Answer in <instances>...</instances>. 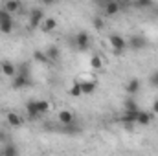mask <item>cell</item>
<instances>
[{
  "mask_svg": "<svg viewBox=\"0 0 158 156\" xmlns=\"http://www.w3.org/2000/svg\"><path fill=\"white\" fill-rule=\"evenodd\" d=\"M59 123H61V125H63V127H66V125H72V123H74V112H70V110H61V112H59Z\"/></svg>",
  "mask_w": 158,
  "mask_h": 156,
  "instance_id": "cell-11",
  "label": "cell"
},
{
  "mask_svg": "<svg viewBox=\"0 0 158 156\" xmlns=\"http://www.w3.org/2000/svg\"><path fill=\"white\" fill-rule=\"evenodd\" d=\"M151 84L153 86H158V70L153 72V76H151Z\"/></svg>",
  "mask_w": 158,
  "mask_h": 156,
  "instance_id": "cell-27",
  "label": "cell"
},
{
  "mask_svg": "<svg viewBox=\"0 0 158 156\" xmlns=\"http://www.w3.org/2000/svg\"><path fill=\"white\" fill-rule=\"evenodd\" d=\"M123 109H125V112H134V110H140V109H138V101H136L132 96H129V97L123 101Z\"/></svg>",
  "mask_w": 158,
  "mask_h": 156,
  "instance_id": "cell-16",
  "label": "cell"
},
{
  "mask_svg": "<svg viewBox=\"0 0 158 156\" xmlns=\"http://www.w3.org/2000/svg\"><path fill=\"white\" fill-rule=\"evenodd\" d=\"M17 76H24V77H30V64L28 63H22L17 70Z\"/></svg>",
  "mask_w": 158,
  "mask_h": 156,
  "instance_id": "cell-23",
  "label": "cell"
},
{
  "mask_svg": "<svg viewBox=\"0 0 158 156\" xmlns=\"http://www.w3.org/2000/svg\"><path fill=\"white\" fill-rule=\"evenodd\" d=\"M0 143H2V145L7 143V142H6V132H4V130H0Z\"/></svg>",
  "mask_w": 158,
  "mask_h": 156,
  "instance_id": "cell-28",
  "label": "cell"
},
{
  "mask_svg": "<svg viewBox=\"0 0 158 156\" xmlns=\"http://www.w3.org/2000/svg\"><path fill=\"white\" fill-rule=\"evenodd\" d=\"M17 70H19V68H17L11 61H7V59L0 63V72H2L6 77H17Z\"/></svg>",
  "mask_w": 158,
  "mask_h": 156,
  "instance_id": "cell-4",
  "label": "cell"
},
{
  "mask_svg": "<svg viewBox=\"0 0 158 156\" xmlns=\"http://www.w3.org/2000/svg\"><path fill=\"white\" fill-rule=\"evenodd\" d=\"M0 156H19V149H17V145L11 143V142L4 143V145H2V153H0Z\"/></svg>",
  "mask_w": 158,
  "mask_h": 156,
  "instance_id": "cell-12",
  "label": "cell"
},
{
  "mask_svg": "<svg viewBox=\"0 0 158 156\" xmlns=\"http://www.w3.org/2000/svg\"><path fill=\"white\" fill-rule=\"evenodd\" d=\"M109 44H110V48H112L116 53H121V51H125V48L129 46V44H127V39H123L121 35H116V33L109 37Z\"/></svg>",
  "mask_w": 158,
  "mask_h": 156,
  "instance_id": "cell-1",
  "label": "cell"
},
{
  "mask_svg": "<svg viewBox=\"0 0 158 156\" xmlns=\"http://www.w3.org/2000/svg\"><path fill=\"white\" fill-rule=\"evenodd\" d=\"M92 26H94V30L101 31V30H103V26H105V22H103V18H101V17H94V18H92Z\"/></svg>",
  "mask_w": 158,
  "mask_h": 156,
  "instance_id": "cell-25",
  "label": "cell"
},
{
  "mask_svg": "<svg viewBox=\"0 0 158 156\" xmlns=\"http://www.w3.org/2000/svg\"><path fill=\"white\" fill-rule=\"evenodd\" d=\"M0 31L2 33H11L13 31V18L4 9H0Z\"/></svg>",
  "mask_w": 158,
  "mask_h": 156,
  "instance_id": "cell-2",
  "label": "cell"
},
{
  "mask_svg": "<svg viewBox=\"0 0 158 156\" xmlns=\"http://www.w3.org/2000/svg\"><path fill=\"white\" fill-rule=\"evenodd\" d=\"M35 103H37V109H39L40 116H42V114H46V112H50V103H48L46 99H37Z\"/></svg>",
  "mask_w": 158,
  "mask_h": 156,
  "instance_id": "cell-21",
  "label": "cell"
},
{
  "mask_svg": "<svg viewBox=\"0 0 158 156\" xmlns=\"http://www.w3.org/2000/svg\"><path fill=\"white\" fill-rule=\"evenodd\" d=\"M151 121H153V114L151 112H145V110L138 112V121H136L138 125H149Z\"/></svg>",
  "mask_w": 158,
  "mask_h": 156,
  "instance_id": "cell-17",
  "label": "cell"
},
{
  "mask_svg": "<svg viewBox=\"0 0 158 156\" xmlns=\"http://www.w3.org/2000/svg\"><path fill=\"white\" fill-rule=\"evenodd\" d=\"M76 46H77L81 51L88 50V46H90V37H88L86 31H79L77 35H76Z\"/></svg>",
  "mask_w": 158,
  "mask_h": 156,
  "instance_id": "cell-5",
  "label": "cell"
},
{
  "mask_svg": "<svg viewBox=\"0 0 158 156\" xmlns=\"http://www.w3.org/2000/svg\"><path fill=\"white\" fill-rule=\"evenodd\" d=\"M134 6H136V7H151L153 4L147 2V0H142V2H134Z\"/></svg>",
  "mask_w": 158,
  "mask_h": 156,
  "instance_id": "cell-26",
  "label": "cell"
},
{
  "mask_svg": "<svg viewBox=\"0 0 158 156\" xmlns=\"http://www.w3.org/2000/svg\"><path fill=\"white\" fill-rule=\"evenodd\" d=\"M7 15H13V13H17V11H20L22 9V4L20 2H13V0H9V2H6L4 4V7H2Z\"/></svg>",
  "mask_w": 158,
  "mask_h": 156,
  "instance_id": "cell-15",
  "label": "cell"
},
{
  "mask_svg": "<svg viewBox=\"0 0 158 156\" xmlns=\"http://www.w3.org/2000/svg\"><path fill=\"white\" fill-rule=\"evenodd\" d=\"M46 57H48V61H52V63H57L59 59H61V51H59V48L57 46H48L46 48Z\"/></svg>",
  "mask_w": 158,
  "mask_h": 156,
  "instance_id": "cell-14",
  "label": "cell"
},
{
  "mask_svg": "<svg viewBox=\"0 0 158 156\" xmlns=\"http://www.w3.org/2000/svg\"><path fill=\"white\" fill-rule=\"evenodd\" d=\"M127 44H129L131 48H134V50H140V48L145 46V40L142 39V37H132L131 40H127Z\"/></svg>",
  "mask_w": 158,
  "mask_h": 156,
  "instance_id": "cell-19",
  "label": "cell"
},
{
  "mask_svg": "<svg viewBox=\"0 0 158 156\" xmlns=\"http://www.w3.org/2000/svg\"><path fill=\"white\" fill-rule=\"evenodd\" d=\"M103 7H105V15H118L121 9V4L116 0H109V2H105Z\"/></svg>",
  "mask_w": 158,
  "mask_h": 156,
  "instance_id": "cell-10",
  "label": "cell"
},
{
  "mask_svg": "<svg viewBox=\"0 0 158 156\" xmlns=\"http://www.w3.org/2000/svg\"><path fill=\"white\" fill-rule=\"evenodd\" d=\"M90 66H92L94 70H101V68H103V59H101L99 55H92V59H90Z\"/></svg>",
  "mask_w": 158,
  "mask_h": 156,
  "instance_id": "cell-22",
  "label": "cell"
},
{
  "mask_svg": "<svg viewBox=\"0 0 158 156\" xmlns=\"http://www.w3.org/2000/svg\"><path fill=\"white\" fill-rule=\"evenodd\" d=\"M70 96H72V97H79V96H83L81 83H74V84H72V88H70Z\"/></svg>",
  "mask_w": 158,
  "mask_h": 156,
  "instance_id": "cell-24",
  "label": "cell"
},
{
  "mask_svg": "<svg viewBox=\"0 0 158 156\" xmlns=\"http://www.w3.org/2000/svg\"><path fill=\"white\" fill-rule=\"evenodd\" d=\"M96 81H81V90H83V94H94V90H96Z\"/></svg>",
  "mask_w": 158,
  "mask_h": 156,
  "instance_id": "cell-18",
  "label": "cell"
},
{
  "mask_svg": "<svg viewBox=\"0 0 158 156\" xmlns=\"http://www.w3.org/2000/svg\"><path fill=\"white\" fill-rule=\"evenodd\" d=\"M140 88H142V83H140V79L138 77H132L127 84H125V92H127L129 96H132V97L140 92Z\"/></svg>",
  "mask_w": 158,
  "mask_h": 156,
  "instance_id": "cell-6",
  "label": "cell"
},
{
  "mask_svg": "<svg viewBox=\"0 0 158 156\" xmlns=\"http://www.w3.org/2000/svg\"><path fill=\"white\" fill-rule=\"evenodd\" d=\"M46 17H44V11L37 7V9H31V13H30V28H40V24H42V20H44Z\"/></svg>",
  "mask_w": 158,
  "mask_h": 156,
  "instance_id": "cell-3",
  "label": "cell"
},
{
  "mask_svg": "<svg viewBox=\"0 0 158 156\" xmlns=\"http://www.w3.org/2000/svg\"><path fill=\"white\" fill-rule=\"evenodd\" d=\"M33 59H35L37 63H40V64L50 63V61H48V57H46V51H40V50H35V51H33Z\"/></svg>",
  "mask_w": 158,
  "mask_h": 156,
  "instance_id": "cell-20",
  "label": "cell"
},
{
  "mask_svg": "<svg viewBox=\"0 0 158 156\" xmlns=\"http://www.w3.org/2000/svg\"><path fill=\"white\" fill-rule=\"evenodd\" d=\"M30 84H31V79H30V77H24V76H17V77H13V83H11L13 90L26 88V86H30Z\"/></svg>",
  "mask_w": 158,
  "mask_h": 156,
  "instance_id": "cell-9",
  "label": "cell"
},
{
  "mask_svg": "<svg viewBox=\"0 0 158 156\" xmlns=\"http://www.w3.org/2000/svg\"><path fill=\"white\" fill-rule=\"evenodd\" d=\"M6 121L11 125V127H22L24 125V117H20V114H17V112H7L6 114Z\"/></svg>",
  "mask_w": 158,
  "mask_h": 156,
  "instance_id": "cell-8",
  "label": "cell"
},
{
  "mask_svg": "<svg viewBox=\"0 0 158 156\" xmlns=\"http://www.w3.org/2000/svg\"><path fill=\"white\" fill-rule=\"evenodd\" d=\"M55 28H57V20L52 18V17H46V18L42 20V24H40V30H42L44 33H50V31H53Z\"/></svg>",
  "mask_w": 158,
  "mask_h": 156,
  "instance_id": "cell-13",
  "label": "cell"
},
{
  "mask_svg": "<svg viewBox=\"0 0 158 156\" xmlns=\"http://www.w3.org/2000/svg\"><path fill=\"white\" fill-rule=\"evenodd\" d=\"M153 114H155V116H158V99L153 103Z\"/></svg>",
  "mask_w": 158,
  "mask_h": 156,
  "instance_id": "cell-29",
  "label": "cell"
},
{
  "mask_svg": "<svg viewBox=\"0 0 158 156\" xmlns=\"http://www.w3.org/2000/svg\"><path fill=\"white\" fill-rule=\"evenodd\" d=\"M26 116H28V119H39L40 117V112H39V109H37L35 99H31V101L26 103Z\"/></svg>",
  "mask_w": 158,
  "mask_h": 156,
  "instance_id": "cell-7",
  "label": "cell"
}]
</instances>
